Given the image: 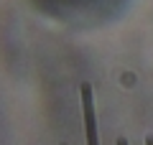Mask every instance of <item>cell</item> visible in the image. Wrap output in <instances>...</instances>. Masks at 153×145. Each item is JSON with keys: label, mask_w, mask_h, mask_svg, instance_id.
Masks as SVG:
<instances>
[{"label": "cell", "mask_w": 153, "mask_h": 145, "mask_svg": "<svg viewBox=\"0 0 153 145\" xmlns=\"http://www.w3.org/2000/svg\"><path fill=\"white\" fill-rule=\"evenodd\" d=\"M146 145H153V135H148V138H146Z\"/></svg>", "instance_id": "obj_3"}, {"label": "cell", "mask_w": 153, "mask_h": 145, "mask_svg": "<svg viewBox=\"0 0 153 145\" xmlns=\"http://www.w3.org/2000/svg\"><path fill=\"white\" fill-rule=\"evenodd\" d=\"M115 145H128V140H125V138H120V140H117Z\"/></svg>", "instance_id": "obj_2"}, {"label": "cell", "mask_w": 153, "mask_h": 145, "mask_svg": "<svg viewBox=\"0 0 153 145\" xmlns=\"http://www.w3.org/2000/svg\"><path fill=\"white\" fill-rule=\"evenodd\" d=\"M82 94V112H84V132H87V145H100V130H97V117H94V102H92V84L84 81L79 87Z\"/></svg>", "instance_id": "obj_1"}]
</instances>
